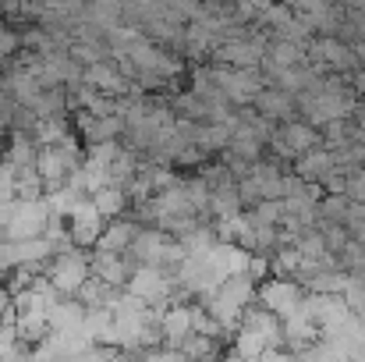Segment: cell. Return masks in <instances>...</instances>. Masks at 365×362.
Masks as SVG:
<instances>
[{"label": "cell", "instance_id": "6da1fadb", "mask_svg": "<svg viewBox=\"0 0 365 362\" xmlns=\"http://www.w3.org/2000/svg\"><path fill=\"white\" fill-rule=\"evenodd\" d=\"M302 298H305V288L294 277H262L255 284V302H262L280 320L302 313Z\"/></svg>", "mask_w": 365, "mask_h": 362}, {"label": "cell", "instance_id": "7a4b0ae2", "mask_svg": "<svg viewBox=\"0 0 365 362\" xmlns=\"http://www.w3.org/2000/svg\"><path fill=\"white\" fill-rule=\"evenodd\" d=\"M248 107H255L262 118L277 121V124L298 118V104H294V96H291V93H284V89H277V86H262Z\"/></svg>", "mask_w": 365, "mask_h": 362}, {"label": "cell", "instance_id": "3957f363", "mask_svg": "<svg viewBox=\"0 0 365 362\" xmlns=\"http://www.w3.org/2000/svg\"><path fill=\"white\" fill-rule=\"evenodd\" d=\"M277 135H280V142L291 149V156H302V153H309V149L323 146L319 128H316V124H309L305 118H291V121H284V124H277Z\"/></svg>", "mask_w": 365, "mask_h": 362}, {"label": "cell", "instance_id": "277c9868", "mask_svg": "<svg viewBox=\"0 0 365 362\" xmlns=\"http://www.w3.org/2000/svg\"><path fill=\"white\" fill-rule=\"evenodd\" d=\"M330 171H334V153H330L327 146H316V149H309V153L294 156V174H298V178H305L309 185H319Z\"/></svg>", "mask_w": 365, "mask_h": 362}, {"label": "cell", "instance_id": "5b68a950", "mask_svg": "<svg viewBox=\"0 0 365 362\" xmlns=\"http://www.w3.org/2000/svg\"><path fill=\"white\" fill-rule=\"evenodd\" d=\"M266 57H269L273 64H284V68L305 64V46H302V43H291V39H269Z\"/></svg>", "mask_w": 365, "mask_h": 362}, {"label": "cell", "instance_id": "8992f818", "mask_svg": "<svg viewBox=\"0 0 365 362\" xmlns=\"http://www.w3.org/2000/svg\"><path fill=\"white\" fill-rule=\"evenodd\" d=\"M334 256H337V266H341V270H348V273H365V241L348 238Z\"/></svg>", "mask_w": 365, "mask_h": 362}, {"label": "cell", "instance_id": "52a82bcc", "mask_svg": "<svg viewBox=\"0 0 365 362\" xmlns=\"http://www.w3.org/2000/svg\"><path fill=\"white\" fill-rule=\"evenodd\" d=\"M344 196L365 203V167H359V171H351V174H348V188H344Z\"/></svg>", "mask_w": 365, "mask_h": 362}, {"label": "cell", "instance_id": "ba28073f", "mask_svg": "<svg viewBox=\"0 0 365 362\" xmlns=\"http://www.w3.org/2000/svg\"><path fill=\"white\" fill-rule=\"evenodd\" d=\"M319 188H323V192H344V188H348V174H341V171L334 167V171L319 181Z\"/></svg>", "mask_w": 365, "mask_h": 362}, {"label": "cell", "instance_id": "9c48e42d", "mask_svg": "<svg viewBox=\"0 0 365 362\" xmlns=\"http://www.w3.org/2000/svg\"><path fill=\"white\" fill-rule=\"evenodd\" d=\"M341 4H344V7H355V4H359V0H341Z\"/></svg>", "mask_w": 365, "mask_h": 362}]
</instances>
